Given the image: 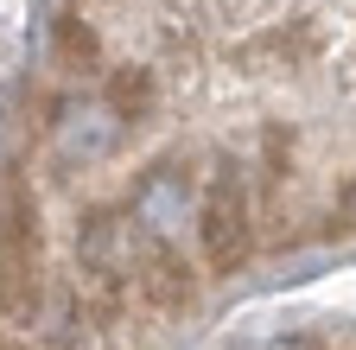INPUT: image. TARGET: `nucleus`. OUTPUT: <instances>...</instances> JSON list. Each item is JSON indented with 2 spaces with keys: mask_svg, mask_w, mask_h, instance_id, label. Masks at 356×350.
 Returning <instances> with one entry per match:
<instances>
[{
  "mask_svg": "<svg viewBox=\"0 0 356 350\" xmlns=\"http://www.w3.org/2000/svg\"><path fill=\"white\" fill-rule=\"evenodd\" d=\"M0 350H26V344H7V337H0Z\"/></svg>",
  "mask_w": 356,
  "mask_h": 350,
  "instance_id": "nucleus-8",
  "label": "nucleus"
},
{
  "mask_svg": "<svg viewBox=\"0 0 356 350\" xmlns=\"http://www.w3.org/2000/svg\"><path fill=\"white\" fill-rule=\"evenodd\" d=\"M127 216H134V230L147 236V248H172L178 230H185V216H191V179L178 166H153L147 179L134 185Z\"/></svg>",
  "mask_w": 356,
  "mask_h": 350,
  "instance_id": "nucleus-4",
  "label": "nucleus"
},
{
  "mask_svg": "<svg viewBox=\"0 0 356 350\" xmlns=\"http://www.w3.org/2000/svg\"><path fill=\"white\" fill-rule=\"evenodd\" d=\"M121 115L108 109V102H96V96H76V102H58V115H51V153L64 159V166H96V159H108L115 147H121Z\"/></svg>",
  "mask_w": 356,
  "mask_h": 350,
  "instance_id": "nucleus-3",
  "label": "nucleus"
},
{
  "mask_svg": "<svg viewBox=\"0 0 356 350\" xmlns=\"http://www.w3.org/2000/svg\"><path fill=\"white\" fill-rule=\"evenodd\" d=\"M58 38H64V58H76V64H96V32H89V26L64 19V26H58Z\"/></svg>",
  "mask_w": 356,
  "mask_h": 350,
  "instance_id": "nucleus-6",
  "label": "nucleus"
},
{
  "mask_svg": "<svg viewBox=\"0 0 356 350\" xmlns=\"http://www.w3.org/2000/svg\"><path fill=\"white\" fill-rule=\"evenodd\" d=\"M44 299V268H38V210L19 185L0 191V319L32 325Z\"/></svg>",
  "mask_w": 356,
  "mask_h": 350,
  "instance_id": "nucleus-1",
  "label": "nucleus"
},
{
  "mask_svg": "<svg viewBox=\"0 0 356 350\" xmlns=\"http://www.w3.org/2000/svg\"><path fill=\"white\" fill-rule=\"evenodd\" d=\"M153 96H159V90H153V70H134V64H127V70H115V77H108V96H102V102L127 121V115H147V109H153Z\"/></svg>",
  "mask_w": 356,
  "mask_h": 350,
  "instance_id": "nucleus-5",
  "label": "nucleus"
},
{
  "mask_svg": "<svg viewBox=\"0 0 356 350\" xmlns=\"http://www.w3.org/2000/svg\"><path fill=\"white\" fill-rule=\"evenodd\" d=\"M197 236H204V261L216 274H236L242 261H248V185H242V172L236 166H216L210 172V185H204V204H197Z\"/></svg>",
  "mask_w": 356,
  "mask_h": 350,
  "instance_id": "nucleus-2",
  "label": "nucleus"
},
{
  "mask_svg": "<svg viewBox=\"0 0 356 350\" xmlns=\"http://www.w3.org/2000/svg\"><path fill=\"white\" fill-rule=\"evenodd\" d=\"M337 216H343V223H350V230H356V179H350V185H343V191H337Z\"/></svg>",
  "mask_w": 356,
  "mask_h": 350,
  "instance_id": "nucleus-7",
  "label": "nucleus"
}]
</instances>
